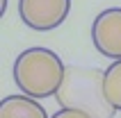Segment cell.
<instances>
[{"instance_id": "obj_1", "label": "cell", "mask_w": 121, "mask_h": 118, "mask_svg": "<svg viewBox=\"0 0 121 118\" xmlns=\"http://www.w3.org/2000/svg\"><path fill=\"white\" fill-rule=\"evenodd\" d=\"M66 75V66L50 48H27L14 61V82L23 95L34 100L57 95Z\"/></svg>"}, {"instance_id": "obj_2", "label": "cell", "mask_w": 121, "mask_h": 118, "mask_svg": "<svg viewBox=\"0 0 121 118\" xmlns=\"http://www.w3.org/2000/svg\"><path fill=\"white\" fill-rule=\"evenodd\" d=\"M105 71L96 66H66V75L57 91V102L62 109H78L91 118H112L114 109L103 91Z\"/></svg>"}, {"instance_id": "obj_3", "label": "cell", "mask_w": 121, "mask_h": 118, "mask_svg": "<svg viewBox=\"0 0 121 118\" xmlns=\"http://www.w3.org/2000/svg\"><path fill=\"white\" fill-rule=\"evenodd\" d=\"M71 0H18L21 20L30 30L50 32L66 20Z\"/></svg>"}, {"instance_id": "obj_4", "label": "cell", "mask_w": 121, "mask_h": 118, "mask_svg": "<svg viewBox=\"0 0 121 118\" xmlns=\"http://www.w3.org/2000/svg\"><path fill=\"white\" fill-rule=\"evenodd\" d=\"M91 41L103 57L121 61V7H110L94 18Z\"/></svg>"}, {"instance_id": "obj_5", "label": "cell", "mask_w": 121, "mask_h": 118, "mask_svg": "<svg viewBox=\"0 0 121 118\" xmlns=\"http://www.w3.org/2000/svg\"><path fill=\"white\" fill-rule=\"evenodd\" d=\"M0 118H48V114L34 98L7 95L0 102Z\"/></svg>"}, {"instance_id": "obj_6", "label": "cell", "mask_w": 121, "mask_h": 118, "mask_svg": "<svg viewBox=\"0 0 121 118\" xmlns=\"http://www.w3.org/2000/svg\"><path fill=\"white\" fill-rule=\"evenodd\" d=\"M103 91H105V98L112 105V109L121 111V61H112L105 68Z\"/></svg>"}, {"instance_id": "obj_7", "label": "cell", "mask_w": 121, "mask_h": 118, "mask_svg": "<svg viewBox=\"0 0 121 118\" xmlns=\"http://www.w3.org/2000/svg\"><path fill=\"white\" fill-rule=\"evenodd\" d=\"M50 118H91V116L85 114V111H78V109H60V111H55Z\"/></svg>"}]
</instances>
